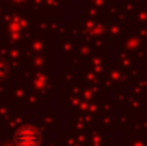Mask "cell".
<instances>
[{"instance_id":"cell-1","label":"cell","mask_w":147,"mask_h":146,"mask_svg":"<svg viewBox=\"0 0 147 146\" xmlns=\"http://www.w3.org/2000/svg\"><path fill=\"white\" fill-rule=\"evenodd\" d=\"M38 139H39V134H38L36 129H33V127H24L17 134V143H19V146H36Z\"/></svg>"}]
</instances>
